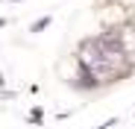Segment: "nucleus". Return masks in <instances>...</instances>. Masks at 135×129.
<instances>
[{"label":"nucleus","mask_w":135,"mask_h":129,"mask_svg":"<svg viewBox=\"0 0 135 129\" xmlns=\"http://www.w3.org/2000/svg\"><path fill=\"white\" fill-rule=\"evenodd\" d=\"M50 21H53L50 15H44V18H38V21H32V24H30V32H32V35H35V32H44V29L50 27Z\"/></svg>","instance_id":"obj_1"},{"label":"nucleus","mask_w":135,"mask_h":129,"mask_svg":"<svg viewBox=\"0 0 135 129\" xmlns=\"http://www.w3.org/2000/svg\"><path fill=\"white\" fill-rule=\"evenodd\" d=\"M27 123H32V126H41L44 123V109H41V106H35V109L27 115Z\"/></svg>","instance_id":"obj_2"},{"label":"nucleus","mask_w":135,"mask_h":129,"mask_svg":"<svg viewBox=\"0 0 135 129\" xmlns=\"http://www.w3.org/2000/svg\"><path fill=\"white\" fill-rule=\"evenodd\" d=\"M18 97V91H9V88H0V103H9V100H15Z\"/></svg>","instance_id":"obj_3"},{"label":"nucleus","mask_w":135,"mask_h":129,"mask_svg":"<svg viewBox=\"0 0 135 129\" xmlns=\"http://www.w3.org/2000/svg\"><path fill=\"white\" fill-rule=\"evenodd\" d=\"M109 126H118V117H109L106 123H100V126H94V129H109Z\"/></svg>","instance_id":"obj_4"},{"label":"nucleus","mask_w":135,"mask_h":129,"mask_svg":"<svg viewBox=\"0 0 135 129\" xmlns=\"http://www.w3.org/2000/svg\"><path fill=\"white\" fill-rule=\"evenodd\" d=\"M0 88H6V73L0 71Z\"/></svg>","instance_id":"obj_5"},{"label":"nucleus","mask_w":135,"mask_h":129,"mask_svg":"<svg viewBox=\"0 0 135 129\" xmlns=\"http://www.w3.org/2000/svg\"><path fill=\"white\" fill-rule=\"evenodd\" d=\"M6 24H9V21H6V18H0V29H3V27H6Z\"/></svg>","instance_id":"obj_6"},{"label":"nucleus","mask_w":135,"mask_h":129,"mask_svg":"<svg viewBox=\"0 0 135 129\" xmlns=\"http://www.w3.org/2000/svg\"><path fill=\"white\" fill-rule=\"evenodd\" d=\"M3 3H21V0H3Z\"/></svg>","instance_id":"obj_7"}]
</instances>
